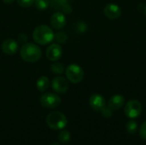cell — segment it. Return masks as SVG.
Here are the masks:
<instances>
[{
  "label": "cell",
  "instance_id": "obj_18",
  "mask_svg": "<svg viewBox=\"0 0 146 145\" xmlns=\"http://www.w3.org/2000/svg\"><path fill=\"white\" fill-rule=\"evenodd\" d=\"M70 132L68 131H62L59 134H58V140L62 143V144H66L68 142H69L70 140Z\"/></svg>",
  "mask_w": 146,
  "mask_h": 145
},
{
  "label": "cell",
  "instance_id": "obj_11",
  "mask_svg": "<svg viewBox=\"0 0 146 145\" xmlns=\"http://www.w3.org/2000/svg\"><path fill=\"white\" fill-rule=\"evenodd\" d=\"M50 4L59 12L69 14L72 11V8L68 3V0H49Z\"/></svg>",
  "mask_w": 146,
  "mask_h": 145
},
{
  "label": "cell",
  "instance_id": "obj_4",
  "mask_svg": "<svg viewBox=\"0 0 146 145\" xmlns=\"http://www.w3.org/2000/svg\"><path fill=\"white\" fill-rule=\"evenodd\" d=\"M68 79L73 84H78L82 81L84 78L83 69L77 64H70L65 69Z\"/></svg>",
  "mask_w": 146,
  "mask_h": 145
},
{
  "label": "cell",
  "instance_id": "obj_15",
  "mask_svg": "<svg viewBox=\"0 0 146 145\" xmlns=\"http://www.w3.org/2000/svg\"><path fill=\"white\" fill-rule=\"evenodd\" d=\"M49 85H50V80H49V79L46 76L40 77L38 79L37 84H36L37 89L39 91H46L49 88Z\"/></svg>",
  "mask_w": 146,
  "mask_h": 145
},
{
  "label": "cell",
  "instance_id": "obj_16",
  "mask_svg": "<svg viewBox=\"0 0 146 145\" xmlns=\"http://www.w3.org/2000/svg\"><path fill=\"white\" fill-rule=\"evenodd\" d=\"M126 130L127 132V133L133 135L134 133H136L137 130H138V124L135 121L133 120H131L129 121L127 125H126Z\"/></svg>",
  "mask_w": 146,
  "mask_h": 145
},
{
  "label": "cell",
  "instance_id": "obj_17",
  "mask_svg": "<svg viewBox=\"0 0 146 145\" xmlns=\"http://www.w3.org/2000/svg\"><path fill=\"white\" fill-rule=\"evenodd\" d=\"M50 69H51V72L53 73H56V74H61L65 70L64 66L62 63H60V62H54V63H52V65L50 66Z\"/></svg>",
  "mask_w": 146,
  "mask_h": 145
},
{
  "label": "cell",
  "instance_id": "obj_12",
  "mask_svg": "<svg viewBox=\"0 0 146 145\" xmlns=\"http://www.w3.org/2000/svg\"><path fill=\"white\" fill-rule=\"evenodd\" d=\"M90 106L95 111H101L105 107V100L103 96L99 94H93L89 99Z\"/></svg>",
  "mask_w": 146,
  "mask_h": 145
},
{
  "label": "cell",
  "instance_id": "obj_20",
  "mask_svg": "<svg viewBox=\"0 0 146 145\" xmlns=\"http://www.w3.org/2000/svg\"><path fill=\"white\" fill-rule=\"evenodd\" d=\"M68 37H67V34L63 32H56L55 35H54V39L57 42V43H60V44H62V43H65L66 40H67Z\"/></svg>",
  "mask_w": 146,
  "mask_h": 145
},
{
  "label": "cell",
  "instance_id": "obj_14",
  "mask_svg": "<svg viewBox=\"0 0 146 145\" xmlns=\"http://www.w3.org/2000/svg\"><path fill=\"white\" fill-rule=\"evenodd\" d=\"M125 103V98L122 95H115L113 96L108 103V107L113 111L121 109Z\"/></svg>",
  "mask_w": 146,
  "mask_h": 145
},
{
  "label": "cell",
  "instance_id": "obj_7",
  "mask_svg": "<svg viewBox=\"0 0 146 145\" xmlns=\"http://www.w3.org/2000/svg\"><path fill=\"white\" fill-rule=\"evenodd\" d=\"M52 89L57 93H65L68 90V80L61 76L55 77L51 82Z\"/></svg>",
  "mask_w": 146,
  "mask_h": 145
},
{
  "label": "cell",
  "instance_id": "obj_1",
  "mask_svg": "<svg viewBox=\"0 0 146 145\" xmlns=\"http://www.w3.org/2000/svg\"><path fill=\"white\" fill-rule=\"evenodd\" d=\"M54 35L53 30L46 25L37 26L33 32V40L41 45H45L52 42L54 40Z\"/></svg>",
  "mask_w": 146,
  "mask_h": 145
},
{
  "label": "cell",
  "instance_id": "obj_5",
  "mask_svg": "<svg viewBox=\"0 0 146 145\" xmlns=\"http://www.w3.org/2000/svg\"><path fill=\"white\" fill-rule=\"evenodd\" d=\"M124 113L129 119H135L142 113V105L138 100H130L127 103Z\"/></svg>",
  "mask_w": 146,
  "mask_h": 145
},
{
  "label": "cell",
  "instance_id": "obj_6",
  "mask_svg": "<svg viewBox=\"0 0 146 145\" xmlns=\"http://www.w3.org/2000/svg\"><path fill=\"white\" fill-rule=\"evenodd\" d=\"M39 101H40V104L44 108H46V109L56 108L62 103V100L58 95L54 94V93H50V92L42 95Z\"/></svg>",
  "mask_w": 146,
  "mask_h": 145
},
{
  "label": "cell",
  "instance_id": "obj_2",
  "mask_svg": "<svg viewBox=\"0 0 146 145\" xmlns=\"http://www.w3.org/2000/svg\"><path fill=\"white\" fill-rule=\"evenodd\" d=\"M41 54L39 47L32 43H26L21 48V57L27 62L33 63L38 62L41 57Z\"/></svg>",
  "mask_w": 146,
  "mask_h": 145
},
{
  "label": "cell",
  "instance_id": "obj_23",
  "mask_svg": "<svg viewBox=\"0 0 146 145\" xmlns=\"http://www.w3.org/2000/svg\"><path fill=\"white\" fill-rule=\"evenodd\" d=\"M139 136L141 138H143L144 140H146V121L144 122L140 127L139 130Z\"/></svg>",
  "mask_w": 146,
  "mask_h": 145
},
{
  "label": "cell",
  "instance_id": "obj_26",
  "mask_svg": "<svg viewBox=\"0 0 146 145\" xmlns=\"http://www.w3.org/2000/svg\"><path fill=\"white\" fill-rule=\"evenodd\" d=\"M145 17H146V6H145Z\"/></svg>",
  "mask_w": 146,
  "mask_h": 145
},
{
  "label": "cell",
  "instance_id": "obj_24",
  "mask_svg": "<svg viewBox=\"0 0 146 145\" xmlns=\"http://www.w3.org/2000/svg\"><path fill=\"white\" fill-rule=\"evenodd\" d=\"M3 3H13L15 0H3Z\"/></svg>",
  "mask_w": 146,
  "mask_h": 145
},
{
  "label": "cell",
  "instance_id": "obj_3",
  "mask_svg": "<svg viewBox=\"0 0 146 145\" xmlns=\"http://www.w3.org/2000/svg\"><path fill=\"white\" fill-rule=\"evenodd\" d=\"M46 124L52 130H62L66 127L68 124V119L64 114L55 111L47 115Z\"/></svg>",
  "mask_w": 146,
  "mask_h": 145
},
{
  "label": "cell",
  "instance_id": "obj_25",
  "mask_svg": "<svg viewBox=\"0 0 146 145\" xmlns=\"http://www.w3.org/2000/svg\"><path fill=\"white\" fill-rule=\"evenodd\" d=\"M51 145H59V144H58L57 143H53V144H52Z\"/></svg>",
  "mask_w": 146,
  "mask_h": 145
},
{
  "label": "cell",
  "instance_id": "obj_8",
  "mask_svg": "<svg viewBox=\"0 0 146 145\" xmlns=\"http://www.w3.org/2000/svg\"><path fill=\"white\" fill-rule=\"evenodd\" d=\"M62 50L58 44H52L46 50V57L50 62L58 61L62 57Z\"/></svg>",
  "mask_w": 146,
  "mask_h": 145
},
{
  "label": "cell",
  "instance_id": "obj_21",
  "mask_svg": "<svg viewBox=\"0 0 146 145\" xmlns=\"http://www.w3.org/2000/svg\"><path fill=\"white\" fill-rule=\"evenodd\" d=\"M35 0H17V3L22 8H27L34 3Z\"/></svg>",
  "mask_w": 146,
  "mask_h": 145
},
{
  "label": "cell",
  "instance_id": "obj_22",
  "mask_svg": "<svg viewBox=\"0 0 146 145\" xmlns=\"http://www.w3.org/2000/svg\"><path fill=\"white\" fill-rule=\"evenodd\" d=\"M100 112L102 113V115H103L104 117H105V118H110V117H111L112 115H113V110H112L111 109H110L108 106H107V107L105 106Z\"/></svg>",
  "mask_w": 146,
  "mask_h": 145
},
{
  "label": "cell",
  "instance_id": "obj_9",
  "mask_svg": "<svg viewBox=\"0 0 146 145\" xmlns=\"http://www.w3.org/2000/svg\"><path fill=\"white\" fill-rule=\"evenodd\" d=\"M104 14L109 19L115 20L121 15V9L118 5L115 3H109L105 6L104 9Z\"/></svg>",
  "mask_w": 146,
  "mask_h": 145
},
{
  "label": "cell",
  "instance_id": "obj_10",
  "mask_svg": "<svg viewBox=\"0 0 146 145\" xmlns=\"http://www.w3.org/2000/svg\"><path fill=\"white\" fill-rule=\"evenodd\" d=\"M51 26L56 30H60L64 27L66 24V17L62 12H56L50 17Z\"/></svg>",
  "mask_w": 146,
  "mask_h": 145
},
{
  "label": "cell",
  "instance_id": "obj_13",
  "mask_svg": "<svg viewBox=\"0 0 146 145\" xmlns=\"http://www.w3.org/2000/svg\"><path fill=\"white\" fill-rule=\"evenodd\" d=\"M18 50V44L14 39L9 38L3 42L2 50L7 55H14Z\"/></svg>",
  "mask_w": 146,
  "mask_h": 145
},
{
  "label": "cell",
  "instance_id": "obj_19",
  "mask_svg": "<svg viewBox=\"0 0 146 145\" xmlns=\"http://www.w3.org/2000/svg\"><path fill=\"white\" fill-rule=\"evenodd\" d=\"M34 4L38 10H44L48 8L50 2L49 0H35Z\"/></svg>",
  "mask_w": 146,
  "mask_h": 145
}]
</instances>
